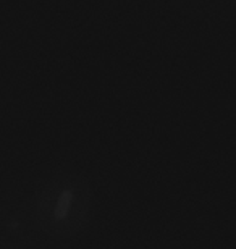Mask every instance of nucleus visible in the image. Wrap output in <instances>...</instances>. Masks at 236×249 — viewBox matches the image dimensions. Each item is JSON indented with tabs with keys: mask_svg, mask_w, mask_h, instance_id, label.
I'll return each mask as SVG.
<instances>
[{
	"mask_svg": "<svg viewBox=\"0 0 236 249\" xmlns=\"http://www.w3.org/2000/svg\"><path fill=\"white\" fill-rule=\"evenodd\" d=\"M72 201H73V193L70 191V189L62 191V194L58 196L57 206H55V212H54V215L57 220H63V218H67L68 212H70V206H72Z\"/></svg>",
	"mask_w": 236,
	"mask_h": 249,
	"instance_id": "f257e3e1",
	"label": "nucleus"
}]
</instances>
